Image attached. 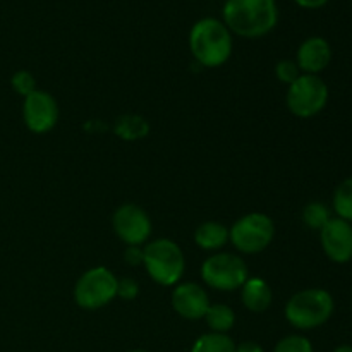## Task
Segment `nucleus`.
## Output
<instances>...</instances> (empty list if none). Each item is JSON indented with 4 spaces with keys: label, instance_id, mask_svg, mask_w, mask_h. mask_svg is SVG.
I'll return each instance as SVG.
<instances>
[{
    "label": "nucleus",
    "instance_id": "a211bd4d",
    "mask_svg": "<svg viewBox=\"0 0 352 352\" xmlns=\"http://www.w3.org/2000/svg\"><path fill=\"white\" fill-rule=\"evenodd\" d=\"M332 208L336 217L352 223V177L344 179L332 196Z\"/></svg>",
    "mask_w": 352,
    "mask_h": 352
},
{
    "label": "nucleus",
    "instance_id": "ddd939ff",
    "mask_svg": "<svg viewBox=\"0 0 352 352\" xmlns=\"http://www.w3.org/2000/svg\"><path fill=\"white\" fill-rule=\"evenodd\" d=\"M332 62V47L322 36L306 38L298 48L296 64L302 74H315L325 71Z\"/></svg>",
    "mask_w": 352,
    "mask_h": 352
},
{
    "label": "nucleus",
    "instance_id": "0eeeda50",
    "mask_svg": "<svg viewBox=\"0 0 352 352\" xmlns=\"http://www.w3.org/2000/svg\"><path fill=\"white\" fill-rule=\"evenodd\" d=\"M329 86L320 76L301 74L287 86L285 105L292 116L299 119H311L323 112L329 103Z\"/></svg>",
    "mask_w": 352,
    "mask_h": 352
},
{
    "label": "nucleus",
    "instance_id": "c756f323",
    "mask_svg": "<svg viewBox=\"0 0 352 352\" xmlns=\"http://www.w3.org/2000/svg\"><path fill=\"white\" fill-rule=\"evenodd\" d=\"M351 299H352V294H351Z\"/></svg>",
    "mask_w": 352,
    "mask_h": 352
},
{
    "label": "nucleus",
    "instance_id": "423d86ee",
    "mask_svg": "<svg viewBox=\"0 0 352 352\" xmlns=\"http://www.w3.org/2000/svg\"><path fill=\"white\" fill-rule=\"evenodd\" d=\"M250 278L248 265L239 254L219 253L206 258L201 265V280L208 287L220 292L237 291Z\"/></svg>",
    "mask_w": 352,
    "mask_h": 352
},
{
    "label": "nucleus",
    "instance_id": "c85d7f7f",
    "mask_svg": "<svg viewBox=\"0 0 352 352\" xmlns=\"http://www.w3.org/2000/svg\"><path fill=\"white\" fill-rule=\"evenodd\" d=\"M127 352H150V351H146V349H133V351H127Z\"/></svg>",
    "mask_w": 352,
    "mask_h": 352
},
{
    "label": "nucleus",
    "instance_id": "4468645a",
    "mask_svg": "<svg viewBox=\"0 0 352 352\" xmlns=\"http://www.w3.org/2000/svg\"><path fill=\"white\" fill-rule=\"evenodd\" d=\"M272 299H274V294H272L270 285L260 277L248 278L241 287V301L244 308L250 309L251 313L267 311L272 305Z\"/></svg>",
    "mask_w": 352,
    "mask_h": 352
},
{
    "label": "nucleus",
    "instance_id": "cd10ccee",
    "mask_svg": "<svg viewBox=\"0 0 352 352\" xmlns=\"http://www.w3.org/2000/svg\"><path fill=\"white\" fill-rule=\"evenodd\" d=\"M332 352H352V346H347V344H342V346L336 347Z\"/></svg>",
    "mask_w": 352,
    "mask_h": 352
},
{
    "label": "nucleus",
    "instance_id": "dca6fc26",
    "mask_svg": "<svg viewBox=\"0 0 352 352\" xmlns=\"http://www.w3.org/2000/svg\"><path fill=\"white\" fill-rule=\"evenodd\" d=\"M208 325L210 332L217 333H229L236 325V313L229 305L223 302H217V305H210L208 311H206L205 318H203Z\"/></svg>",
    "mask_w": 352,
    "mask_h": 352
},
{
    "label": "nucleus",
    "instance_id": "393cba45",
    "mask_svg": "<svg viewBox=\"0 0 352 352\" xmlns=\"http://www.w3.org/2000/svg\"><path fill=\"white\" fill-rule=\"evenodd\" d=\"M124 260L129 267L143 265V246H127L124 251Z\"/></svg>",
    "mask_w": 352,
    "mask_h": 352
},
{
    "label": "nucleus",
    "instance_id": "f03ea898",
    "mask_svg": "<svg viewBox=\"0 0 352 352\" xmlns=\"http://www.w3.org/2000/svg\"><path fill=\"white\" fill-rule=\"evenodd\" d=\"M232 33L222 21L205 17L189 31V50L201 67L215 69L232 55Z\"/></svg>",
    "mask_w": 352,
    "mask_h": 352
},
{
    "label": "nucleus",
    "instance_id": "5701e85b",
    "mask_svg": "<svg viewBox=\"0 0 352 352\" xmlns=\"http://www.w3.org/2000/svg\"><path fill=\"white\" fill-rule=\"evenodd\" d=\"M301 74L302 72L299 71L296 60L284 58V60L277 62V65H275V76H277V79L282 82V85H287V86L292 85V82H294Z\"/></svg>",
    "mask_w": 352,
    "mask_h": 352
},
{
    "label": "nucleus",
    "instance_id": "4be33fe9",
    "mask_svg": "<svg viewBox=\"0 0 352 352\" xmlns=\"http://www.w3.org/2000/svg\"><path fill=\"white\" fill-rule=\"evenodd\" d=\"M10 86H12L14 91L17 93V95H21L24 98V96L31 95L33 91H36V79H34V76L31 74L30 71H17L14 72L12 78H10Z\"/></svg>",
    "mask_w": 352,
    "mask_h": 352
},
{
    "label": "nucleus",
    "instance_id": "bb28decb",
    "mask_svg": "<svg viewBox=\"0 0 352 352\" xmlns=\"http://www.w3.org/2000/svg\"><path fill=\"white\" fill-rule=\"evenodd\" d=\"M298 6L305 7V9H320V7L325 6L329 0H294Z\"/></svg>",
    "mask_w": 352,
    "mask_h": 352
},
{
    "label": "nucleus",
    "instance_id": "f3484780",
    "mask_svg": "<svg viewBox=\"0 0 352 352\" xmlns=\"http://www.w3.org/2000/svg\"><path fill=\"white\" fill-rule=\"evenodd\" d=\"M236 342L229 333L206 332L192 342L191 352H234Z\"/></svg>",
    "mask_w": 352,
    "mask_h": 352
},
{
    "label": "nucleus",
    "instance_id": "b1692460",
    "mask_svg": "<svg viewBox=\"0 0 352 352\" xmlns=\"http://www.w3.org/2000/svg\"><path fill=\"white\" fill-rule=\"evenodd\" d=\"M140 294V284L138 280L131 277L119 278V285H117V298H120L122 301H134Z\"/></svg>",
    "mask_w": 352,
    "mask_h": 352
},
{
    "label": "nucleus",
    "instance_id": "9b49d317",
    "mask_svg": "<svg viewBox=\"0 0 352 352\" xmlns=\"http://www.w3.org/2000/svg\"><path fill=\"white\" fill-rule=\"evenodd\" d=\"M320 244L332 263H349L352 260V223L332 217L320 230Z\"/></svg>",
    "mask_w": 352,
    "mask_h": 352
},
{
    "label": "nucleus",
    "instance_id": "2eb2a0df",
    "mask_svg": "<svg viewBox=\"0 0 352 352\" xmlns=\"http://www.w3.org/2000/svg\"><path fill=\"white\" fill-rule=\"evenodd\" d=\"M195 243L199 250L219 253L229 244V227L217 220L199 223L195 230Z\"/></svg>",
    "mask_w": 352,
    "mask_h": 352
},
{
    "label": "nucleus",
    "instance_id": "20e7f679",
    "mask_svg": "<svg viewBox=\"0 0 352 352\" xmlns=\"http://www.w3.org/2000/svg\"><path fill=\"white\" fill-rule=\"evenodd\" d=\"M143 267L155 284L172 287L184 275L186 258L175 241L162 237L143 246Z\"/></svg>",
    "mask_w": 352,
    "mask_h": 352
},
{
    "label": "nucleus",
    "instance_id": "9d476101",
    "mask_svg": "<svg viewBox=\"0 0 352 352\" xmlns=\"http://www.w3.org/2000/svg\"><path fill=\"white\" fill-rule=\"evenodd\" d=\"M58 103L45 89H36L24 96L23 119L28 129L34 134H47L58 122Z\"/></svg>",
    "mask_w": 352,
    "mask_h": 352
},
{
    "label": "nucleus",
    "instance_id": "39448f33",
    "mask_svg": "<svg viewBox=\"0 0 352 352\" xmlns=\"http://www.w3.org/2000/svg\"><path fill=\"white\" fill-rule=\"evenodd\" d=\"M275 237V223L267 213L253 212L239 217L229 229V243L243 254H258Z\"/></svg>",
    "mask_w": 352,
    "mask_h": 352
},
{
    "label": "nucleus",
    "instance_id": "6ab92c4d",
    "mask_svg": "<svg viewBox=\"0 0 352 352\" xmlns=\"http://www.w3.org/2000/svg\"><path fill=\"white\" fill-rule=\"evenodd\" d=\"M302 222L306 227L313 230H322L323 226L332 219L330 208L322 201H311L302 208Z\"/></svg>",
    "mask_w": 352,
    "mask_h": 352
},
{
    "label": "nucleus",
    "instance_id": "6e6552de",
    "mask_svg": "<svg viewBox=\"0 0 352 352\" xmlns=\"http://www.w3.org/2000/svg\"><path fill=\"white\" fill-rule=\"evenodd\" d=\"M119 278L107 267H95L86 270L74 285V302L81 309L95 311L110 305L117 298Z\"/></svg>",
    "mask_w": 352,
    "mask_h": 352
},
{
    "label": "nucleus",
    "instance_id": "412c9836",
    "mask_svg": "<svg viewBox=\"0 0 352 352\" xmlns=\"http://www.w3.org/2000/svg\"><path fill=\"white\" fill-rule=\"evenodd\" d=\"M274 352H315L313 351V344L308 337L301 336V333H292V336H285L275 344Z\"/></svg>",
    "mask_w": 352,
    "mask_h": 352
},
{
    "label": "nucleus",
    "instance_id": "1a4fd4ad",
    "mask_svg": "<svg viewBox=\"0 0 352 352\" xmlns=\"http://www.w3.org/2000/svg\"><path fill=\"white\" fill-rule=\"evenodd\" d=\"M112 229L127 246H144L151 236V219L146 210L134 203H124L113 212Z\"/></svg>",
    "mask_w": 352,
    "mask_h": 352
},
{
    "label": "nucleus",
    "instance_id": "a878e982",
    "mask_svg": "<svg viewBox=\"0 0 352 352\" xmlns=\"http://www.w3.org/2000/svg\"><path fill=\"white\" fill-rule=\"evenodd\" d=\"M234 352H265V349L254 340H246V342L236 344V351Z\"/></svg>",
    "mask_w": 352,
    "mask_h": 352
},
{
    "label": "nucleus",
    "instance_id": "f257e3e1",
    "mask_svg": "<svg viewBox=\"0 0 352 352\" xmlns=\"http://www.w3.org/2000/svg\"><path fill=\"white\" fill-rule=\"evenodd\" d=\"M222 14L230 33L244 38L265 36L278 21L275 0H226Z\"/></svg>",
    "mask_w": 352,
    "mask_h": 352
},
{
    "label": "nucleus",
    "instance_id": "f8f14e48",
    "mask_svg": "<svg viewBox=\"0 0 352 352\" xmlns=\"http://www.w3.org/2000/svg\"><path fill=\"white\" fill-rule=\"evenodd\" d=\"M210 298L205 287L196 282H179L172 291V308L181 318L198 322L205 318L210 308Z\"/></svg>",
    "mask_w": 352,
    "mask_h": 352
},
{
    "label": "nucleus",
    "instance_id": "7ed1b4c3",
    "mask_svg": "<svg viewBox=\"0 0 352 352\" xmlns=\"http://www.w3.org/2000/svg\"><path fill=\"white\" fill-rule=\"evenodd\" d=\"M333 311H336L333 296L322 287H308L296 292L289 298L284 308L289 325L299 332L320 329L332 318Z\"/></svg>",
    "mask_w": 352,
    "mask_h": 352
},
{
    "label": "nucleus",
    "instance_id": "aec40b11",
    "mask_svg": "<svg viewBox=\"0 0 352 352\" xmlns=\"http://www.w3.org/2000/svg\"><path fill=\"white\" fill-rule=\"evenodd\" d=\"M148 131H150L148 124L144 122L143 119L134 116L122 117V119L117 120V126H116V133L119 134V138H122V140H131V141L140 140V138H143Z\"/></svg>",
    "mask_w": 352,
    "mask_h": 352
}]
</instances>
